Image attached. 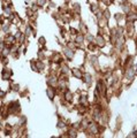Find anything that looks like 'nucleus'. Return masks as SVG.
<instances>
[{
  "label": "nucleus",
  "mask_w": 137,
  "mask_h": 138,
  "mask_svg": "<svg viewBox=\"0 0 137 138\" xmlns=\"http://www.w3.org/2000/svg\"><path fill=\"white\" fill-rule=\"evenodd\" d=\"M97 44H98V45H99V46H104V39H102V38H100V37H98L97 38Z\"/></svg>",
  "instance_id": "nucleus-3"
},
{
  "label": "nucleus",
  "mask_w": 137,
  "mask_h": 138,
  "mask_svg": "<svg viewBox=\"0 0 137 138\" xmlns=\"http://www.w3.org/2000/svg\"><path fill=\"white\" fill-rule=\"evenodd\" d=\"M85 82L90 83V75H89V74H87V75H85Z\"/></svg>",
  "instance_id": "nucleus-8"
},
{
  "label": "nucleus",
  "mask_w": 137,
  "mask_h": 138,
  "mask_svg": "<svg viewBox=\"0 0 137 138\" xmlns=\"http://www.w3.org/2000/svg\"><path fill=\"white\" fill-rule=\"evenodd\" d=\"M73 74H74V75L76 76V77H78V78H80L81 76H82V74H81V71L78 70V69H73Z\"/></svg>",
  "instance_id": "nucleus-2"
},
{
  "label": "nucleus",
  "mask_w": 137,
  "mask_h": 138,
  "mask_svg": "<svg viewBox=\"0 0 137 138\" xmlns=\"http://www.w3.org/2000/svg\"><path fill=\"white\" fill-rule=\"evenodd\" d=\"M47 94H48V97H50V99H53V91L51 90V89H47Z\"/></svg>",
  "instance_id": "nucleus-5"
},
{
  "label": "nucleus",
  "mask_w": 137,
  "mask_h": 138,
  "mask_svg": "<svg viewBox=\"0 0 137 138\" xmlns=\"http://www.w3.org/2000/svg\"><path fill=\"white\" fill-rule=\"evenodd\" d=\"M66 97H67L68 100H70L72 99V94H70V92H67V94H66Z\"/></svg>",
  "instance_id": "nucleus-9"
},
{
  "label": "nucleus",
  "mask_w": 137,
  "mask_h": 138,
  "mask_svg": "<svg viewBox=\"0 0 137 138\" xmlns=\"http://www.w3.org/2000/svg\"><path fill=\"white\" fill-rule=\"evenodd\" d=\"M82 42H83V36L82 35L77 36V38H76V43H82Z\"/></svg>",
  "instance_id": "nucleus-6"
},
{
  "label": "nucleus",
  "mask_w": 137,
  "mask_h": 138,
  "mask_svg": "<svg viewBox=\"0 0 137 138\" xmlns=\"http://www.w3.org/2000/svg\"><path fill=\"white\" fill-rule=\"evenodd\" d=\"M37 3L39 4L40 6H43V5H44V4H45V3H46V0H37Z\"/></svg>",
  "instance_id": "nucleus-7"
},
{
  "label": "nucleus",
  "mask_w": 137,
  "mask_h": 138,
  "mask_svg": "<svg viewBox=\"0 0 137 138\" xmlns=\"http://www.w3.org/2000/svg\"><path fill=\"white\" fill-rule=\"evenodd\" d=\"M136 73H137V70H136Z\"/></svg>",
  "instance_id": "nucleus-10"
},
{
  "label": "nucleus",
  "mask_w": 137,
  "mask_h": 138,
  "mask_svg": "<svg viewBox=\"0 0 137 138\" xmlns=\"http://www.w3.org/2000/svg\"><path fill=\"white\" fill-rule=\"evenodd\" d=\"M66 54H67V56L69 59H72L73 56H74V51H72V50H66Z\"/></svg>",
  "instance_id": "nucleus-1"
},
{
  "label": "nucleus",
  "mask_w": 137,
  "mask_h": 138,
  "mask_svg": "<svg viewBox=\"0 0 137 138\" xmlns=\"http://www.w3.org/2000/svg\"><path fill=\"white\" fill-rule=\"evenodd\" d=\"M132 76H134V71H132V69H129V71L127 73V77L129 80H132Z\"/></svg>",
  "instance_id": "nucleus-4"
}]
</instances>
